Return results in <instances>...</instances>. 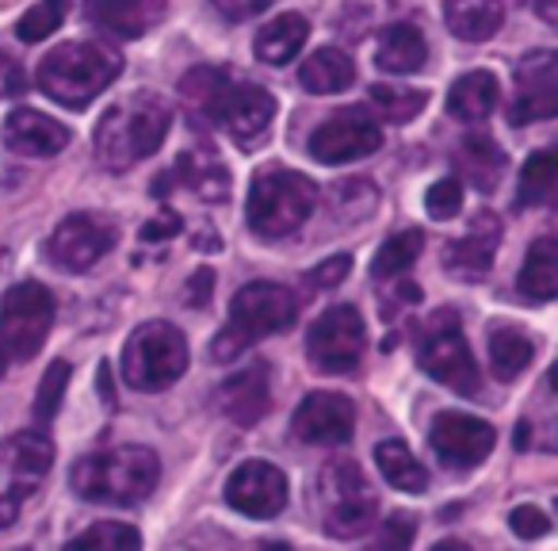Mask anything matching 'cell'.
Masks as SVG:
<instances>
[{"label":"cell","instance_id":"1","mask_svg":"<svg viewBox=\"0 0 558 551\" xmlns=\"http://www.w3.org/2000/svg\"><path fill=\"white\" fill-rule=\"evenodd\" d=\"M180 96H184L192 116L210 119L218 131H226L238 142H256L276 116V100L268 88L253 85V81H238L230 70H215V65H199L187 73L180 81Z\"/></svg>","mask_w":558,"mask_h":551},{"label":"cell","instance_id":"2","mask_svg":"<svg viewBox=\"0 0 558 551\" xmlns=\"http://www.w3.org/2000/svg\"><path fill=\"white\" fill-rule=\"evenodd\" d=\"M169 127H172V111L157 93L123 96L96 123L93 134L96 161L111 172L134 169L138 161H146V157H154L161 149Z\"/></svg>","mask_w":558,"mask_h":551},{"label":"cell","instance_id":"3","mask_svg":"<svg viewBox=\"0 0 558 551\" xmlns=\"http://www.w3.org/2000/svg\"><path fill=\"white\" fill-rule=\"evenodd\" d=\"M161 479V459L142 444H123L111 452H93L73 467V490L85 502L134 505L146 502Z\"/></svg>","mask_w":558,"mask_h":551},{"label":"cell","instance_id":"4","mask_svg":"<svg viewBox=\"0 0 558 551\" xmlns=\"http://www.w3.org/2000/svg\"><path fill=\"white\" fill-rule=\"evenodd\" d=\"M123 70V58L104 43H65L39 65V88L62 108H88Z\"/></svg>","mask_w":558,"mask_h":551},{"label":"cell","instance_id":"5","mask_svg":"<svg viewBox=\"0 0 558 551\" xmlns=\"http://www.w3.org/2000/svg\"><path fill=\"white\" fill-rule=\"evenodd\" d=\"M314 207H318V188L311 177L283 169V165H268L248 184L245 218L248 230L260 238H288V233L303 230Z\"/></svg>","mask_w":558,"mask_h":551},{"label":"cell","instance_id":"6","mask_svg":"<svg viewBox=\"0 0 558 551\" xmlns=\"http://www.w3.org/2000/svg\"><path fill=\"white\" fill-rule=\"evenodd\" d=\"M295 314L299 303L283 284H268V280L245 284L233 296L230 322H226V330L210 345V357L215 360L241 357L253 342H264V337L279 334V330H288L295 322Z\"/></svg>","mask_w":558,"mask_h":551},{"label":"cell","instance_id":"7","mask_svg":"<svg viewBox=\"0 0 558 551\" xmlns=\"http://www.w3.org/2000/svg\"><path fill=\"white\" fill-rule=\"evenodd\" d=\"M318 505H322V525L337 540H356L367 528L375 525V513H379V498L367 487L364 471H360L356 459L333 456L322 467L318 479Z\"/></svg>","mask_w":558,"mask_h":551},{"label":"cell","instance_id":"8","mask_svg":"<svg viewBox=\"0 0 558 551\" xmlns=\"http://www.w3.org/2000/svg\"><path fill=\"white\" fill-rule=\"evenodd\" d=\"M417 364L425 375H433L436 383L451 387L456 395H478L482 375L478 364L471 357V345L463 337L456 311H436L433 319L421 326L417 334Z\"/></svg>","mask_w":558,"mask_h":551},{"label":"cell","instance_id":"9","mask_svg":"<svg viewBox=\"0 0 558 551\" xmlns=\"http://www.w3.org/2000/svg\"><path fill=\"white\" fill-rule=\"evenodd\" d=\"M187 342L169 322H146L123 345V380L134 391H165L184 375Z\"/></svg>","mask_w":558,"mask_h":551},{"label":"cell","instance_id":"10","mask_svg":"<svg viewBox=\"0 0 558 551\" xmlns=\"http://www.w3.org/2000/svg\"><path fill=\"white\" fill-rule=\"evenodd\" d=\"M54 467V444L35 429L0 441V528L16 525L27 498Z\"/></svg>","mask_w":558,"mask_h":551},{"label":"cell","instance_id":"11","mask_svg":"<svg viewBox=\"0 0 558 551\" xmlns=\"http://www.w3.org/2000/svg\"><path fill=\"white\" fill-rule=\"evenodd\" d=\"M54 326V296L43 284L27 280L4 296L0 307V349L12 360H32Z\"/></svg>","mask_w":558,"mask_h":551},{"label":"cell","instance_id":"12","mask_svg":"<svg viewBox=\"0 0 558 551\" xmlns=\"http://www.w3.org/2000/svg\"><path fill=\"white\" fill-rule=\"evenodd\" d=\"M364 349H367L364 319H360V311L349 303L329 307L311 326V337H306V357H311L314 372H322V375L356 372V364L364 360Z\"/></svg>","mask_w":558,"mask_h":551},{"label":"cell","instance_id":"13","mask_svg":"<svg viewBox=\"0 0 558 551\" xmlns=\"http://www.w3.org/2000/svg\"><path fill=\"white\" fill-rule=\"evenodd\" d=\"M383 146V127L367 108H341L311 134V157L322 165L364 161Z\"/></svg>","mask_w":558,"mask_h":551},{"label":"cell","instance_id":"14","mask_svg":"<svg viewBox=\"0 0 558 551\" xmlns=\"http://www.w3.org/2000/svg\"><path fill=\"white\" fill-rule=\"evenodd\" d=\"M494 444L497 433L489 421L459 410L436 414L433 429H428V448L436 452V459L448 471H474V467H482L489 452H494Z\"/></svg>","mask_w":558,"mask_h":551},{"label":"cell","instance_id":"15","mask_svg":"<svg viewBox=\"0 0 558 551\" xmlns=\"http://www.w3.org/2000/svg\"><path fill=\"white\" fill-rule=\"evenodd\" d=\"M558 116V55L555 50H532L517 65V96H512L509 123H543Z\"/></svg>","mask_w":558,"mask_h":551},{"label":"cell","instance_id":"16","mask_svg":"<svg viewBox=\"0 0 558 551\" xmlns=\"http://www.w3.org/2000/svg\"><path fill=\"white\" fill-rule=\"evenodd\" d=\"M116 245V226L100 215H70L50 233V261L65 272H88Z\"/></svg>","mask_w":558,"mask_h":551},{"label":"cell","instance_id":"17","mask_svg":"<svg viewBox=\"0 0 558 551\" xmlns=\"http://www.w3.org/2000/svg\"><path fill=\"white\" fill-rule=\"evenodd\" d=\"M299 441L322 444V448H341L356 433V406L337 391H314L299 403L295 418H291Z\"/></svg>","mask_w":558,"mask_h":551},{"label":"cell","instance_id":"18","mask_svg":"<svg viewBox=\"0 0 558 551\" xmlns=\"http://www.w3.org/2000/svg\"><path fill=\"white\" fill-rule=\"evenodd\" d=\"M226 502L245 517H276L288 505V479L264 459H248L226 479Z\"/></svg>","mask_w":558,"mask_h":551},{"label":"cell","instance_id":"19","mask_svg":"<svg viewBox=\"0 0 558 551\" xmlns=\"http://www.w3.org/2000/svg\"><path fill=\"white\" fill-rule=\"evenodd\" d=\"M497 245H501V223H497V215H489V211H478L474 223L466 226L463 238H456L444 249V268H448L456 280L478 284V280H486L489 268H494Z\"/></svg>","mask_w":558,"mask_h":551},{"label":"cell","instance_id":"20","mask_svg":"<svg viewBox=\"0 0 558 551\" xmlns=\"http://www.w3.org/2000/svg\"><path fill=\"white\" fill-rule=\"evenodd\" d=\"M268 406H271V387H268V364H264V360H256L245 372L230 375V380L218 387V398H215V410L241 429L256 426V421L268 414Z\"/></svg>","mask_w":558,"mask_h":551},{"label":"cell","instance_id":"21","mask_svg":"<svg viewBox=\"0 0 558 551\" xmlns=\"http://www.w3.org/2000/svg\"><path fill=\"white\" fill-rule=\"evenodd\" d=\"M88 24L119 39H142L165 20V0H88Z\"/></svg>","mask_w":558,"mask_h":551},{"label":"cell","instance_id":"22","mask_svg":"<svg viewBox=\"0 0 558 551\" xmlns=\"http://www.w3.org/2000/svg\"><path fill=\"white\" fill-rule=\"evenodd\" d=\"M4 146L24 157H54L70 146V127L43 116V111L20 108V111H12L9 123H4Z\"/></svg>","mask_w":558,"mask_h":551},{"label":"cell","instance_id":"23","mask_svg":"<svg viewBox=\"0 0 558 551\" xmlns=\"http://www.w3.org/2000/svg\"><path fill=\"white\" fill-rule=\"evenodd\" d=\"M172 180H180L187 192H195L207 203H222L226 195H230V169H226L222 157H218L210 146L184 149V154L177 157Z\"/></svg>","mask_w":558,"mask_h":551},{"label":"cell","instance_id":"24","mask_svg":"<svg viewBox=\"0 0 558 551\" xmlns=\"http://www.w3.org/2000/svg\"><path fill=\"white\" fill-rule=\"evenodd\" d=\"M425 58H428V43L421 35L417 24H390L383 27L379 35V47H375V65L383 73H417L425 70Z\"/></svg>","mask_w":558,"mask_h":551},{"label":"cell","instance_id":"25","mask_svg":"<svg viewBox=\"0 0 558 551\" xmlns=\"http://www.w3.org/2000/svg\"><path fill=\"white\" fill-rule=\"evenodd\" d=\"M444 24L456 39L463 43H486L501 32L505 9L501 0H448L444 4Z\"/></svg>","mask_w":558,"mask_h":551},{"label":"cell","instance_id":"26","mask_svg":"<svg viewBox=\"0 0 558 551\" xmlns=\"http://www.w3.org/2000/svg\"><path fill=\"white\" fill-rule=\"evenodd\" d=\"M451 161L459 165L466 184H474L478 192H494L497 177L505 172V154L489 134H466L451 154Z\"/></svg>","mask_w":558,"mask_h":551},{"label":"cell","instance_id":"27","mask_svg":"<svg viewBox=\"0 0 558 551\" xmlns=\"http://www.w3.org/2000/svg\"><path fill=\"white\" fill-rule=\"evenodd\" d=\"M306 39H311V24H306L299 12H283V16H276L271 24H264L260 32H256V58L268 65H288L291 58L299 55V50L306 47Z\"/></svg>","mask_w":558,"mask_h":551},{"label":"cell","instance_id":"28","mask_svg":"<svg viewBox=\"0 0 558 551\" xmlns=\"http://www.w3.org/2000/svg\"><path fill=\"white\" fill-rule=\"evenodd\" d=\"M299 81H303V88H306V93H314V96L344 93V88L356 81V62H352L344 50L322 47V50H314V55L303 62V70H299Z\"/></svg>","mask_w":558,"mask_h":551},{"label":"cell","instance_id":"29","mask_svg":"<svg viewBox=\"0 0 558 551\" xmlns=\"http://www.w3.org/2000/svg\"><path fill=\"white\" fill-rule=\"evenodd\" d=\"M517 288H520V296L535 299V303H550V299L558 296V241L555 238H539L527 249Z\"/></svg>","mask_w":558,"mask_h":551},{"label":"cell","instance_id":"30","mask_svg":"<svg viewBox=\"0 0 558 551\" xmlns=\"http://www.w3.org/2000/svg\"><path fill=\"white\" fill-rule=\"evenodd\" d=\"M497 108V77L486 70L463 73L448 93V116L463 123H478Z\"/></svg>","mask_w":558,"mask_h":551},{"label":"cell","instance_id":"31","mask_svg":"<svg viewBox=\"0 0 558 551\" xmlns=\"http://www.w3.org/2000/svg\"><path fill=\"white\" fill-rule=\"evenodd\" d=\"M375 464H379L383 479L395 490H402V494H425L428 490V471L417 464V456L402 441H383L375 448Z\"/></svg>","mask_w":558,"mask_h":551},{"label":"cell","instance_id":"32","mask_svg":"<svg viewBox=\"0 0 558 551\" xmlns=\"http://www.w3.org/2000/svg\"><path fill=\"white\" fill-rule=\"evenodd\" d=\"M535 349L517 326H494L489 330V364H494V375L501 383L517 380L520 372H527Z\"/></svg>","mask_w":558,"mask_h":551},{"label":"cell","instance_id":"33","mask_svg":"<svg viewBox=\"0 0 558 551\" xmlns=\"http://www.w3.org/2000/svg\"><path fill=\"white\" fill-rule=\"evenodd\" d=\"M558 184V154L555 149H539V154L527 157L524 172H520V188H517V203L520 207H539L555 195Z\"/></svg>","mask_w":558,"mask_h":551},{"label":"cell","instance_id":"34","mask_svg":"<svg viewBox=\"0 0 558 551\" xmlns=\"http://www.w3.org/2000/svg\"><path fill=\"white\" fill-rule=\"evenodd\" d=\"M421 249H425V233H421L417 226H410V230L390 233V238L383 241L379 253H375V261H372V276H375V280H395L398 272H405L413 261H417Z\"/></svg>","mask_w":558,"mask_h":551},{"label":"cell","instance_id":"35","mask_svg":"<svg viewBox=\"0 0 558 551\" xmlns=\"http://www.w3.org/2000/svg\"><path fill=\"white\" fill-rule=\"evenodd\" d=\"M428 104V93L421 88H395V85H375L372 88V116L387 119V123H410L421 116V108Z\"/></svg>","mask_w":558,"mask_h":551},{"label":"cell","instance_id":"36","mask_svg":"<svg viewBox=\"0 0 558 551\" xmlns=\"http://www.w3.org/2000/svg\"><path fill=\"white\" fill-rule=\"evenodd\" d=\"M65 12H70V0H39L35 9H27L16 24V35L24 43H43L62 27Z\"/></svg>","mask_w":558,"mask_h":551},{"label":"cell","instance_id":"37","mask_svg":"<svg viewBox=\"0 0 558 551\" xmlns=\"http://www.w3.org/2000/svg\"><path fill=\"white\" fill-rule=\"evenodd\" d=\"M70 375H73V364H65V360H54V364L47 368V375H43L39 383V395H35V426H50L58 414V406H62L65 398V387H70Z\"/></svg>","mask_w":558,"mask_h":551},{"label":"cell","instance_id":"38","mask_svg":"<svg viewBox=\"0 0 558 551\" xmlns=\"http://www.w3.org/2000/svg\"><path fill=\"white\" fill-rule=\"evenodd\" d=\"M142 543V532L123 520H100V525L85 528L70 540L73 551H88V548H138Z\"/></svg>","mask_w":558,"mask_h":551},{"label":"cell","instance_id":"39","mask_svg":"<svg viewBox=\"0 0 558 551\" xmlns=\"http://www.w3.org/2000/svg\"><path fill=\"white\" fill-rule=\"evenodd\" d=\"M425 207L433 218H456L459 207H463V180L459 177L436 180V184L425 192Z\"/></svg>","mask_w":558,"mask_h":551},{"label":"cell","instance_id":"40","mask_svg":"<svg viewBox=\"0 0 558 551\" xmlns=\"http://www.w3.org/2000/svg\"><path fill=\"white\" fill-rule=\"evenodd\" d=\"M413 536H417V520H413V513H395V517H387V525L379 528L375 543H379L383 551H395V548H410Z\"/></svg>","mask_w":558,"mask_h":551},{"label":"cell","instance_id":"41","mask_svg":"<svg viewBox=\"0 0 558 551\" xmlns=\"http://www.w3.org/2000/svg\"><path fill=\"white\" fill-rule=\"evenodd\" d=\"M509 528L520 536V540H539V536L550 532V517L535 505H517L509 517Z\"/></svg>","mask_w":558,"mask_h":551},{"label":"cell","instance_id":"42","mask_svg":"<svg viewBox=\"0 0 558 551\" xmlns=\"http://www.w3.org/2000/svg\"><path fill=\"white\" fill-rule=\"evenodd\" d=\"M349 268H352V256H349V253L329 256V261H322L318 268L311 272V288H318V291L337 288V284H344V276H349Z\"/></svg>","mask_w":558,"mask_h":551},{"label":"cell","instance_id":"43","mask_svg":"<svg viewBox=\"0 0 558 551\" xmlns=\"http://www.w3.org/2000/svg\"><path fill=\"white\" fill-rule=\"evenodd\" d=\"M180 230H184V218H180L177 211H157V215L142 226V241H146V245H157V241L177 238Z\"/></svg>","mask_w":558,"mask_h":551},{"label":"cell","instance_id":"44","mask_svg":"<svg viewBox=\"0 0 558 551\" xmlns=\"http://www.w3.org/2000/svg\"><path fill=\"white\" fill-rule=\"evenodd\" d=\"M271 0H215V9L222 20H230V24H241V20H253L260 16L264 9H268Z\"/></svg>","mask_w":558,"mask_h":551},{"label":"cell","instance_id":"45","mask_svg":"<svg viewBox=\"0 0 558 551\" xmlns=\"http://www.w3.org/2000/svg\"><path fill=\"white\" fill-rule=\"evenodd\" d=\"M210 291H215V272H210V268H195V272H192V280H187V288H184L187 307L203 311V307L210 303Z\"/></svg>","mask_w":558,"mask_h":551},{"label":"cell","instance_id":"46","mask_svg":"<svg viewBox=\"0 0 558 551\" xmlns=\"http://www.w3.org/2000/svg\"><path fill=\"white\" fill-rule=\"evenodd\" d=\"M24 88H27V77H24V70H20V62L0 50V100H4V96H20Z\"/></svg>","mask_w":558,"mask_h":551},{"label":"cell","instance_id":"47","mask_svg":"<svg viewBox=\"0 0 558 551\" xmlns=\"http://www.w3.org/2000/svg\"><path fill=\"white\" fill-rule=\"evenodd\" d=\"M96 387H100L104 403L116 406V391H111V368L108 364H100V372H96Z\"/></svg>","mask_w":558,"mask_h":551},{"label":"cell","instance_id":"48","mask_svg":"<svg viewBox=\"0 0 558 551\" xmlns=\"http://www.w3.org/2000/svg\"><path fill=\"white\" fill-rule=\"evenodd\" d=\"M527 444H532V426H527V421H520V426H517V448L524 452Z\"/></svg>","mask_w":558,"mask_h":551},{"label":"cell","instance_id":"49","mask_svg":"<svg viewBox=\"0 0 558 551\" xmlns=\"http://www.w3.org/2000/svg\"><path fill=\"white\" fill-rule=\"evenodd\" d=\"M524 4H527V0H524ZM532 4H535V9H539L547 20H555V0H532Z\"/></svg>","mask_w":558,"mask_h":551},{"label":"cell","instance_id":"50","mask_svg":"<svg viewBox=\"0 0 558 551\" xmlns=\"http://www.w3.org/2000/svg\"><path fill=\"white\" fill-rule=\"evenodd\" d=\"M4 368H9V360H4V349H0V375H4Z\"/></svg>","mask_w":558,"mask_h":551}]
</instances>
